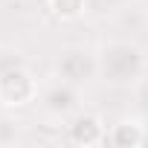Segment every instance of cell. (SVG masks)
<instances>
[{
  "mask_svg": "<svg viewBox=\"0 0 148 148\" xmlns=\"http://www.w3.org/2000/svg\"><path fill=\"white\" fill-rule=\"evenodd\" d=\"M99 58V79L113 87H134L145 76V52L134 41L113 38L96 49Z\"/></svg>",
  "mask_w": 148,
  "mask_h": 148,
  "instance_id": "cell-1",
  "label": "cell"
},
{
  "mask_svg": "<svg viewBox=\"0 0 148 148\" xmlns=\"http://www.w3.org/2000/svg\"><path fill=\"white\" fill-rule=\"evenodd\" d=\"M52 73L55 79L61 82H70V84H90L93 79H99V58H96V49L90 47H82V44H70L64 47L55 61H52Z\"/></svg>",
  "mask_w": 148,
  "mask_h": 148,
  "instance_id": "cell-2",
  "label": "cell"
},
{
  "mask_svg": "<svg viewBox=\"0 0 148 148\" xmlns=\"http://www.w3.org/2000/svg\"><path fill=\"white\" fill-rule=\"evenodd\" d=\"M38 96H41L38 79L32 76V70L26 64L0 76V102H3V108H26V105L38 102Z\"/></svg>",
  "mask_w": 148,
  "mask_h": 148,
  "instance_id": "cell-3",
  "label": "cell"
},
{
  "mask_svg": "<svg viewBox=\"0 0 148 148\" xmlns=\"http://www.w3.org/2000/svg\"><path fill=\"white\" fill-rule=\"evenodd\" d=\"M38 102H41L44 116L58 119V122H61V119H70L73 113L79 110V87H76V84H70V82L55 79L49 87L41 90Z\"/></svg>",
  "mask_w": 148,
  "mask_h": 148,
  "instance_id": "cell-4",
  "label": "cell"
},
{
  "mask_svg": "<svg viewBox=\"0 0 148 148\" xmlns=\"http://www.w3.org/2000/svg\"><path fill=\"white\" fill-rule=\"evenodd\" d=\"M67 134H70V142L73 145H102L105 142V125L96 113H82L76 110L70 119H67Z\"/></svg>",
  "mask_w": 148,
  "mask_h": 148,
  "instance_id": "cell-5",
  "label": "cell"
},
{
  "mask_svg": "<svg viewBox=\"0 0 148 148\" xmlns=\"http://www.w3.org/2000/svg\"><path fill=\"white\" fill-rule=\"evenodd\" d=\"M110 142L119 148H136L145 145V125L136 119H122L113 131H110Z\"/></svg>",
  "mask_w": 148,
  "mask_h": 148,
  "instance_id": "cell-6",
  "label": "cell"
},
{
  "mask_svg": "<svg viewBox=\"0 0 148 148\" xmlns=\"http://www.w3.org/2000/svg\"><path fill=\"white\" fill-rule=\"evenodd\" d=\"M87 9V0H49V12L58 21H76Z\"/></svg>",
  "mask_w": 148,
  "mask_h": 148,
  "instance_id": "cell-7",
  "label": "cell"
},
{
  "mask_svg": "<svg viewBox=\"0 0 148 148\" xmlns=\"http://www.w3.org/2000/svg\"><path fill=\"white\" fill-rule=\"evenodd\" d=\"M23 64H26V58H23L21 49H15V47H0V76L9 73V70H15V67H23Z\"/></svg>",
  "mask_w": 148,
  "mask_h": 148,
  "instance_id": "cell-8",
  "label": "cell"
},
{
  "mask_svg": "<svg viewBox=\"0 0 148 148\" xmlns=\"http://www.w3.org/2000/svg\"><path fill=\"white\" fill-rule=\"evenodd\" d=\"M21 139V134H18V122H12V119H6V116H0V145H15Z\"/></svg>",
  "mask_w": 148,
  "mask_h": 148,
  "instance_id": "cell-9",
  "label": "cell"
},
{
  "mask_svg": "<svg viewBox=\"0 0 148 148\" xmlns=\"http://www.w3.org/2000/svg\"><path fill=\"white\" fill-rule=\"evenodd\" d=\"M134 99H136V108L148 116V79H139L134 84Z\"/></svg>",
  "mask_w": 148,
  "mask_h": 148,
  "instance_id": "cell-10",
  "label": "cell"
},
{
  "mask_svg": "<svg viewBox=\"0 0 148 148\" xmlns=\"http://www.w3.org/2000/svg\"><path fill=\"white\" fill-rule=\"evenodd\" d=\"M148 119V116H145ZM145 145H148V122H145Z\"/></svg>",
  "mask_w": 148,
  "mask_h": 148,
  "instance_id": "cell-11",
  "label": "cell"
},
{
  "mask_svg": "<svg viewBox=\"0 0 148 148\" xmlns=\"http://www.w3.org/2000/svg\"><path fill=\"white\" fill-rule=\"evenodd\" d=\"M0 110H3V102H0Z\"/></svg>",
  "mask_w": 148,
  "mask_h": 148,
  "instance_id": "cell-12",
  "label": "cell"
}]
</instances>
